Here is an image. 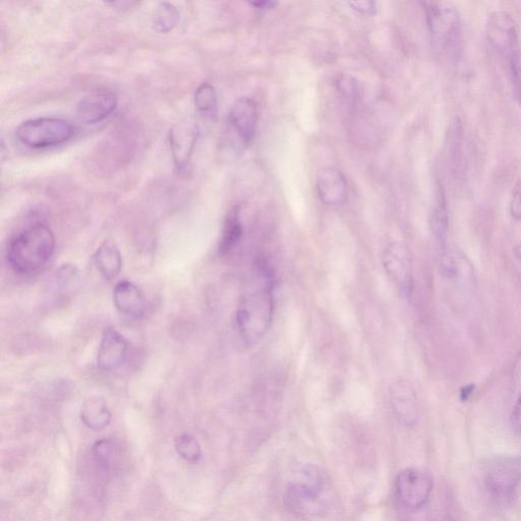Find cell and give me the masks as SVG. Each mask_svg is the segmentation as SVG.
I'll list each match as a JSON object with an SVG mask.
<instances>
[{"label":"cell","instance_id":"ffe728a7","mask_svg":"<svg viewBox=\"0 0 521 521\" xmlns=\"http://www.w3.org/2000/svg\"><path fill=\"white\" fill-rule=\"evenodd\" d=\"M431 226L435 237L441 244H444L449 227V213L446 194L440 182H437L435 187Z\"/></svg>","mask_w":521,"mask_h":521},{"label":"cell","instance_id":"4316f807","mask_svg":"<svg viewBox=\"0 0 521 521\" xmlns=\"http://www.w3.org/2000/svg\"><path fill=\"white\" fill-rule=\"evenodd\" d=\"M512 82L521 96V51L509 62Z\"/></svg>","mask_w":521,"mask_h":521},{"label":"cell","instance_id":"cb8c5ba5","mask_svg":"<svg viewBox=\"0 0 521 521\" xmlns=\"http://www.w3.org/2000/svg\"><path fill=\"white\" fill-rule=\"evenodd\" d=\"M176 449L183 459L191 463L198 462L202 456L199 442L190 434H184L177 438Z\"/></svg>","mask_w":521,"mask_h":521},{"label":"cell","instance_id":"7402d4cb","mask_svg":"<svg viewBox=\"0 0 521 521\" xmlns=\"http://www.w3.org/2000/svg\"><path fill=\"white\" fill-rule=\"evenodd\" d=\"M181 21L179 9L170 3H161L153 18V29L159 34H168L175 30Z\"/></svg>","mask_w":521,"mask_h":521},{"label":"cell","instance_id":"d4e9b609","mask_svg":"<svg viewBox=\"0 0 521 521\" xmlns=\"http://www.w3.org/2000/svg\"><path fill=\"white\" fill-rule=\"evenodd\" d=\"M338 89L340 93L351 101H355L360 96V84L359 82L349 76H343L338 81Z\"/></svg>","mask_w":521,"mask_h":521},{"label":"cell","instance_id":"44dd1931","mask_svg":"<svg viewBox=\"0 0 521 521\" xmlns=\"http://www.w3.org/2000/svg\"><path fill=\"white\" fill-rule=\"evenodd\" d=\"M195 106L201 117L215 121L218 114V99L215 88L209 83H202L195 92Z\"/></svg>","mask_w":521,"mask_h":521},{"label":"cell","instance_id":"4dcf8cb0","mask_svg":"<svg viewBox=\"0 0 521 521\" xmlns=\"http://www.w3.org/2000/svg\"><path fill=\"white\" fill-rule=\"evenodd\" d=\"M252 5L259 10H271L277 4L273 2H260V3H252Z\"/></svg>","mask_w":521,"mask_h":521},{"label":"cell","instance_id":"ba28073f","mask_svg":"<svg viewBox=\"0 0 521 521\" xmlns=\"http://www.w3.org/2000/svg\"><path fill=\"white\" fill-rule=\"evenodd\" d=\"M485 32L490 46L505 57L508 63L520 51L517 26L508 13H491L487 18Z\"/></svg>","mask_w":521,"mask_h":521},{"label":"cell","instance_id":"6da1fadb","mask_svg":"<svg viewBox=\"0 0 521 521\" xmlns=\"http://www.w3.org/2000/svg\"><path fill=\"white\" fill-rule=\"evenodd\" d=\"M273 313L274 279L268 266L261 264L237 311L238 328L248 345H255L264 338Z\"/></svg>","mask_w":521,"mask_h":521},{"label":"cell","instance_id":"8992f818","mask_svg":"<svg viewBox=\"0 0 521 521\" xmlns=\"http://www.w3.org/2000/svg\"><path fill=\"white\" fill-rule=\"evenodd\" d=\"M484 482L496 498H511L521 485V457L498 455L488 460L484 469Z\"/></svg>","mask_w":521,"mask_h":521},{"label":"cell","instance_id":"2e32d148","mask_svg":"<svg viewBox=\"0 0 521 521\" xmlns=\"http://www.w3.org/2000/svg\"><path fill=\"white\" fill-rule=\"evenodd\" d=\"M113 303L119 312L135 318L142 316L146 308L140 289L128 280L121 281L115 286Z\"/></svg>","mask_w":521,"mask_h":521},{"label":"cell","instance_id":"f1b7e54d","mask_svg":"<svg viewBox=\"0 0 521 521\" xmlns=\"http://www.w3.org/2000/svg\"><path fill=\"white\" fill-rule=\"evenodd\" d=\"M511 425L513 430L521 436V390L515 401L512 414H511Z\"/></svg>","mask_w":521,"mask_h":521},{"label":"cell","instance_id":"7a4b0ae2","mask_svg":"<svg viewBox=\"0 0 521 521\" xmlns=\"http://www.w3.org/2000/svg\"><path fill=\"white\" fill-rule=\"evenodd\" d=\"M54 249L55 239L51 229L44 224H35L10 242L7 258L16 273L30 274L46 265Z\"/></svg>","mask_w":521,"mask_h":521},{"label":"cell","instance_id":"30bf717a","mask_svg":"<svg viewBox=\"0 0 521 521\" xmlns=\"http://www.w3.org/2000/svg\"><path fill=\"white\" fill-rule=\"evenodd\" d=\"M390 402L394 414L405 426L414 427L420 419L419 399L413 384L397 379L390 387Z\"/></svg>","mask_w":521,"mask_h":521},{"label":"cell","instance_id":"e0dca14e","mask_svg":"<svg viewBox=\"0 0 521 521\" xmlns=\"http://www.w3.org/2000/svg\"><path fill=\"white\" fill-rule=\"evenodd\" d=\"M95 265L102 277L108 281L117 278L123 267L120 249L112 241L101 244L95 254Z\"/></svg>","mask_w":521,"mask_h":521},{"label":"cell","instance_id":"7c38bea8","mask_svg":"<svg viewBox=\"0 0 521 521\" xmlns=\"http://www.w3.org/2000/svg\"><path fill=\"white\" fill-rule=\"evenodd\" d=\"M383 266L390 278L404 294L413 287V268L410 254L399 244L389 245L382 256Z\"/></svg>","mask_w":521,"mask_h":521},{"label":"cell","instance_id":"4fadbf2b","mask_svg":"<svg viewBox=\"0 0 521 521\" xmlns=\"http://www.w3.org/2000/svg\"><path fill=\"white\" fill-rule=\"evenodd\" d=\"M199 135V127L193 122L179 123L170 130V152L179 170L185 169L190 163Z\"/></svg>","mask_w":521,"mask_h":521},{"label":"cell","instance_id":"9c48e42d","mask_svg":"<svg viewBox=\"0 0 521 521\" xmlns=\"http://www.w3.org/2000/svg\"><path fill=\"white\" fill-rule=\"evenodd\" d=\"M119 104L117 93L95 90L84 96L77 106V118L85 125H96L110 117Z\"/></svg>","mask_w":521,"mask_h":521},{"label":"cell","instance_id":"f546056e","mask_svg":"<svg viewBox=\"0 0 521 521\" xmlns=\"http://www.w3.org/2000/svg\"><path fill=\"white\" fill-rule=\"evenodd\" d=\"M351 6L354 10L364 15H373L376 11V4L373 2H367V0L351 3Z\"/></svg>","mask_w":521,"mask_h":521},{"label":"cell","instance_id":"8fae6325","mask_svg":"<svg viewBox=\"0 0 521 521\" xmlns=\"http://www.w3.org/2000/svg\"><path fill=\"white\" fill-rule=\"evenodd\" d=\"M258 122L256 103L247 97L240 98L228 114V131L235 135L243 147L253 141Z\"/></svg>","mask_w":521,"mask_h":521},{"label":"cell","instance_id":"5b68a950","mask_svg":"<svg viewBox=\"0 0 521 521\" xmlns=\"http://www.w3.org/2000/svg\"><path fill=\"white\" fill-rule=\"evenodd\" d=\"M75 135V127L60 118H37L22 123L17 130L19 141L31 149L63 145Z\"/></svg>","mask_w":521,"mask_h":521},{"label":"cell","instance_id":"9a60e30c","mask_svg":"<svg viewBox=\"0 0 521 521\" xmlns=\"http://www.w3.org/2000/svg\"><path fill=\"white\" fill-rule=\"evenodd\" d=\"M317 191L324 204L340 206L347 198V183L339 170L326 167L318 173Z\"/></svg>","mask_w":521,"mask_h":521},{"label":"cell","instance_id":"3957f363","mask_svg":"<svg viewBox=\"0 0 521 521\" xmlns=\"http://www.w3.org/2000/svg\"><path fill=\"white\" fill-rule=\"evenodd\" d=\"M433 48L441 54H455L462 41L461 18L447 2L423 3Z\"/></svg>","mask_w":521,"mask_h":521},{"label":"cell","instance_id":"52a82bcc","mask_svg":"<svg viewBox=\"0 0 521 521\" xmlns=\"http://www.w3.org/2000/svg\"><path fill=\"white\" fill-rule=\"evenodd\" d=\"M433 478L419 469L403 470L396 478L395 491L401 505L409 510L422 509L433 491Z\"/></svg>","mask_w":521,"mask_h":521},{"label":"cell","instance_id":"277c9868","mask_svg":"<svg viewBox=\"0 0 521 521\" xmlns=\"http://www.w3.org/2000/svg\"><path fill=\"white\" fill-rule=\"evenodd\" d=\"M326 487L324 473L316 466H306L288 484L285 502L294 512L308 515L321 510V496Z\"/></svg>","mask_w":521,"mask_h":521},{"label":"cell","instance_id":"484cf974","mask_svg":"<svg viewBox=\"0 0 521 521\" xmlns=\"http://www.w3.org/2000/svg\"><path fill=\"white\" fill-rule=\"evenodd\" d=\"M509 212L515 221H521V179L513 187Z\"/></svg>","mask_w":521,"mask_h":521},{"label":"cell","instance_id":"603a6c76","mask_svg":"<svg viewBox=\"0 0 521 521\" xmlns=\"http://www.w3.org/2000/svg\"><path fill=\"white\" fill-rule=\"evenodd\" d=\"M463 138H465V132H463L462 122L455 117L449 124L445 139L446 154L453 164L458 163L461 158Z\"/></svg>","mask_w":521,"mask_h":521},{"label":"cell","instance_id":"ac0fdd59","mask_svg":"<svg viewBox=\"0 0 521 521\" xmlns=\"http://www.w3.org/2000/svg\"><path fill=\"white\" fill-rule=\"evenodd\" d=\"M244 234L243 224L240 218V209L235 207L228 213L219 242L218 251L222 256L233 252L240 244Z\"/></svg>","mask_w":521,"mask_h":521},{"label":"cell","instance_id":"83f0119b","mask_svg":"<svg viewBox=\"0 0 521 521\" xmlns=\"http://www.w3.org/2000/svg\"><path fill=\"white\" fill-rule=\"evenodd\" d=\"M112 450V445L110 441L106 439H102L98 441L93 447V453L98 459L99 462L103 463L106 466V463L109 459L110 453Z\"/></svg>","mask_w":521,"mask_h":521},{"label":"cell","instance_id":"d6986e66","mask_svg":"<svg viewBox=\"0 0 521 521\" xmlns=\"http://www.w3.org/2000/svg\"><path fill=\"white\" fill-rule=\"evenodd\" d=\"M81 420L93 431L105 429L111 421V413L105 400L101 397L87 399L81 410Z\"/></svg>","mask_w":521,"mask_h":521},{"label":"cell","instance_id":"1f68e13d","mask_svg":"<svg viewBox=\"0 0 521 521\" xmlns=\"http://www.w3.org/2000/svg\"><path fill=\"white\" fill-rule=\"evenodd\" d=\"M516 253H517V256L521 259V243L516 248Z\"/></svg>","mask_w":521,"mask_h":521},{"label":"cell","instance_id":"5bb4252c","mask_svg":"<svg viewBox=\"0 0 521 521\" xmlns=\"http://www.w3.org/2000/svg\"><path fill=\"white\" fill-rule=\"evenodd\" d=\"M128 347L126 338L119 331L106 329L100 342L98 367L103 371L119 368L127 358Z\"/></svg>","mask_w":521,"mask_h":521}]
</instances>
